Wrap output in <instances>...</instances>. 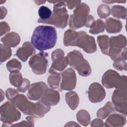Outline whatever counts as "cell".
Here are the masks:
<instances>
[{
  "label": "cell",
  "mask_w": 127,
  "mask_h": 127,
  "mask_svg": "<svg viewBox=\"0 0 127 127\" xmlns=\"http://www.w3.org/2000/svg\"><path fill=\"white\" fill-rule=\"evenodd\" d=\"M57 40V31L51 26L40 25L34 30L31 43L37 50L43 51L53 48Z\"/></svg>",
  "instance_id": "cell-1"
},
{
  "label": "cell",
  "mask_w": 127,
  "mask_h": 127,
  "mask_svg": "<svg viewBox=\"0 0 127 127\" xmlns=\"http://www.w3.org/2000/svg\"><path fill=\"white\" fill-rule=\"evenodd\" d=\"M64 44L65 46H77L87 53H93L97 51L95 39L85 31L76 32L68 29L64 34Z\"/></svg>",
  "instance_id": "cell-2"
},
{
  "label": "cell",
  "mask_w": 127,
  "mask_h": 127,
  "mask_svg": "<svg viewBox=\"0 0 127 127\" xmlns=\"http://www.w3.org/2000/svg\"><path fill=\"white\" fill-rule=\"evenodd\" d=\"M54 3L51 17L47 20H37L38 23L52 24L57 28H64L67 24L68 14L65 8V1H49Z\"/></svg>",
  "instance_id": "cell-3"
},
{
  "label": "cell",
  "mask_w": 127,
  "mask_h": 127,
  "mask_svg": "<svg viewBox=\"0 0 127 127\" xmlns=\"http://www.w3.org/2000/svg\"><path fill=\"white\" fill-rule=\"evenodd\" d=\"M68 65L75 68L82 76H88L91 72L89 63L84 59L82 54L78 51L74 50L68 53L65 57Z\"/></svg>",
  "instance_id": "cell-4"
},
{
  "label": "cell",
  "mask_w": 127,
  "mask_h": 127,
  "mask_svg": "<svg viewBox=\"0 0 127 127\" xmlns=\"http://www.w3.org/2000/svg\"><path fill=\"white\" fill-rule=\"evenodd\" d=\"M89 12V7L86 3L81 2L79 4L73 11V13L70 16L69 27L74 30L85 26Z\"/></svg>",
  "instance_id": "cell-5"
},
{
  "label": "cell",
  "mask_w": 127,
  "mask_h": 127,
  "mask_svg": "<svg viewBox=\"0 0 127 127\" xmlns=\"http://www.w3.org/2000/svg\"><path fill=\"white\" fill-rule=\"evenodd\" d=\"M102 83L107 88H127V76H121L117 71L109 69L103 75Z\"/></svg>",
  "instance_id": "cell-6"
},
{
  "label": "cell",
  "mask_w": 127,
  "mask_h": 127,
  "mask_svg": "<svg viewBox=\"0 0 127 127\" xmlns=\"http://www.w3.org/2000/svg\"><path fill=\"white\" fill-rule=\"evenodd\" d=\"M0 121L4 125L2 127H7L9 124L17 121L21 118V113L17 108L9 101L3 104L0 108Z\"/></svg>",
  "instance_id": "cell-7"
},
{
  "label": "cell",
  "mask_w": 127,
  "mask_h": 127,
  "mask_svg": "<svg viewBox=\"0 0 127 127\" xmlns=\"http://www.w3.org/2000/svg\"><path fill=\"white\" fill-rule=\"evenodd\" d=\"M64 55V52L60 49L53 52L51 54L53 63L49 69V72L51 74L61 75L68 65L67 59Z\"/></svg>",
  "instance_id": "cell-8"
},
{
  "label": "cell",
  "mask_w": 127,
  "mask_h": 127,
  "mask_svg": "<svg viewBox=\"0 0 127 127\" xmlns=\"http://www.w3.org/2000/svg\"><path fill=\"white\" fill-rule=\"evenodd\" d=\"M48 56L47 53L41 52L30 58L29 65L35 74L41 75L46 73L48 63Z\"/></svg>",
  "instance_id": "cell-9"
},
{
  "label": "cell",
  "mask_w": 127,
  "mask_h": 127,
  "mask_svg": "<svg viewBox=\"0 0 127 127\" xmlns=\"http://www.w3.org/2000/svg\"><path fill=\"white\" fill-rule=\"evenodd\" d=\"M126 38L123 35L112 36L110 39V47L108 55L114 61L119 58L123 49L126 48Z\"/></svg>",
  "instance_id": "cell-10"
},
{
  "label": "cell",
  "mask_w": 127,
  "mask_h": 127,
  "mask_svg": "<svg viewBox=\"0 0 127 127\" xmlns=\"http://www.w3.org/2000/svg\"><path fill=\"white\" fill-rule=\"evenodd\" d=\"M127 88L115 89L112 97V100L115 110L125 116H127Z\"/></svg>",
  "instance_id": "cell-11"
},
{
  "label": "cell",
  "mask_w": 127,
  "mask_h": 127,
  "mask_svg": "<svg viewBox=\"0 0 127 127\" xmlns=\"http://www.w3.org/2000/svg\"><path fill=\"white\" fill-rule=\"evenodd\" d=\"M10 102L25 115L34 117L35 104L28 101L25 95L18 94L13 97Z\"/></svg>",
  "instance_id": "cell-12"
},
{
  "label": "cell",
  "mask_w": 127,
  "mask_h": 127,
  "mask_svg": "<svg viewBox=\"0 0 127 127\" xmlns=\"http://www.w3.org/2000/svg\"><path fill=\"white\" fill-rule=\"evenodd\" d=\"M62 82L60 85L61 90L71 91L73 90L76 83V76L74 70L68 68L62 73Z\"/></svg>",
  "instance_id": "cell-13"
},
{
  "label": "cell",
  "mask_w": 127,
  "mask_h": 127,
  "mask_svg": "<svg viewBox=\"0 0 127 127\" xmlns=\"http://www.w3.org/2000/svg\"><path fill=\"white\" fill-rule=\"evenodd\" d=\"M88 98L92 103L100 102L104 100L106 96V92L103 86L97 82L92 83L88 91Z\"/></svg>",
  "instance_id": "cell-14"
},
{
  "label": "cell",
  "mask_w": 127,
  "mask_h": 127,
  "mask_svg": "<svg viewBox=\"0 0 127 127\" xmlns=\"http://www.w3.org/2000/svg\"><path fill=\"white\" fill-rule=\"evenodd\" d=\"M48 88L47 85L44 82L33 83L29 86L27 97L30 100H38L41 99Z\"/></svg>",
  "instance_id": "cell-15"
},
{
  "label": "cell",
  "mask_w": 127,
  "mask_h": 127,
  "mask_svg": "<svg viewBox=\"0 0 127 127\" xmlns=\"http://www.w3.org/2000/svg\"><path fill=\"white\" fill-rule=\"evenodd\" d=\"M35 48L29 42H25L23 44L22 47L19 48L16 52V56L22 62H26L28 58L35 54Z\"/></svg>",
  "instance_id": "cell-16"
},
{
  "label": "cell",
  "mask_w": 127,
  "mask_h": 127,
  "mask_svg": "<svg viewBox=\"0 0 127 127\" xmlns=\"http://www.w3.org/2000/svg\"><path fill=\"white\" fill-rule=\"evenodd\" d=\"M60 99V96L58 91L53 89L48 88L41 98V101L44 104L51 106L58 104Z\"/></svg>",
  "instance_id": "cell-17"
},
{
  "label": "cell",
  "mask_w": 127,
  "mask_h": 127,
  "mask_svg": "<svg viewBox=\"0 0 127 127\" xmlns=\"http://www.w3.org/2000/svg\"><path fill=\"white\" fill-rule=\"evenodd\" d=\"M3 45L10 47H15L17 46L20 42V37L18 34L16 32H12L7 33L0 40Z\"/></svg>",
  "instance_id": "cell-18"
},
{
  "label": "cell",
  "mask_w": 127,
  "mask_h": 127,
  "mask_svg": "<svg viewBox=\"0 0 127 127\" xmlns=\"http://www.w3.org/2000/svg\"><path fill=\"white\" fill-rule=\"evenodd\" d=\"M126 123V117L120 114H113L110 115L106 120L105 126L108 127H122Z\"/></svg>",
  "instance_id": "cell-19"
},
{
  "label": "cell",
  "mask_w": 127,
  "mask_h": 127,
  "mask_svg": "<svg viewBox=\"0 0 127 127\" xmlns=\"http://www.w3.org/2000/svg\"><path fill=\"white\" fill-rule=\"evenodd\" d=\"M105 28L109 33H117L120 32L122 29V23L120 20L108 18L105 20Z\"/></svg>",
  "instance_id": "cell-20"
},
{
  "label": "cell",
  "mask_w": 127,
  "mask_h": 127,
  "mask_svg": "<svg viewBox=\"0 0 127 127\" xmlns=\"http://www.w3.org/2000/svg\"><path fill=\"white\" fill-rule=\"evenodd\" d=\"M116 110L114 105L112 103L109 101L106 103L104 107L99 109L97 113V117L101 119H105L110 114Z\"/></svg>",
  "instance_id": "cell-21"
},
{
  "label": "cell",
  "mask_w": 127,
  "mask_h": 127,
  "mask_svg": "<svg viewBox=\"0 0 127 127\" xmlns=\"http://www.w3.org/2000/svg\"><path fill=\"white\" fill-rule=\"evenodd\" d=\"M65 101L69 108L74 110L77 107L79 99L76 93L73 91H70L65 94Z\"/></svg>",
  "instance_id": "cell-22"
},
{
  "label": "cell",
  "mask_w": 127,
  "mask_h": 127,
  "mask_svg": "<svg viewBox=\"0 0 127 127\" xmlns=\"http://www.w3.org/2000/svg\"><path fill=\"white\" fill-rule=\"evenodd\" d=\"M51 109V106L44 104L41 100L35 104L34 117L42 118L48 113Z\"/></svg>",
  "instance_id": "cell-23"
},
{
  "label": "cell",
  "mask_w": 127,
  "mask_h": 127,
  "mask_svg": "<svg viewBox=\"0 0 127 127\" xmlns=\"http://www.w3.org/2000/svg\"><path fill=\"white\" fill-rule=\"evenodd\" d=\"M97 43L103 54L108 55L110 47V38L107 35H100L97 37Z\"/></svg>",
  "instance_id": "cell-24"
},
{
  "label": "cell",
  "mask_w": 127,
  "mask_h": 127,
  "mask_svg": "<svg viewBox=\"0 0 127 127\" xmlns=\"http://www.w3.org/2000/svg\"><path fill=\"white\" fill-rule=\"evenodd\" d=\"M89 33L92 34H97L104 32L105 28V24L101 19H97L93 21L90 26Z\"/></svg>",
  "instance_id": "cell-25"
},
{
  "label": "cell",
  "mask_w": 127,
  "mask_h": 127,
  "mask_svg": "<svg viewBox=\"0 0 127 127\" xmlns=\"http://www.w3.org/2000/svg\"><path fill=\"white\" fill-rule=\"evenodd\" d=\"M9 78L10 84L17 88L21 86L23 80L22 74L19 71L11 72Z\"/></svg>",
  "instance_id": "cell-26"
},
{
  "label": "cell",
  "mask_w": 127,
  "mask_h": 127,
  "mask_svg": "<svg viewBox=\"0 0 127 127\" xmlns=\"http://www.w3.org/2000/svg\"><path fill=\"white\" fill-rule=\"evenodd\" d=\"M112 15L113 17L117 18L126 19L127 9L121 5H114L111 9Z\"/></svg>",
  "instance_id": "cell-27"
},
{
  "label": "cell",
  "mask_w": 127,
  "mask_h": 127,
  "mask_svg": "<svg viewBox=\"0 0 127 127\" xmlns=\"http://www.w3.org/2000/svg\"><path fill=\"white\" fill-rule=\"evenodd\" d=\"M76 119L79 123L84 126H87L90 123V117L88 112L85 110H81L76 114Z\"/></svg>",
  "instance_id": "cell-28"
},
{
  "label": "cell",
  "mask_w": 127,
  "mask_h": 127,
  "mask_svg": "<svg viewBox=\"0 0 127 127\" xmlns=\"http://www.w3.org/2000/svg\"><path fill=\"white\" fill-rule=\"evenodd\" d=\"M53 12L48 7L46 6L42 5L38 9V15L40 20H47L50 19L52 15Z\"/></svg>",
  "instance_id": "cell-29"
},
{
  "label": "cell",
  "mask_w": 127,
  "mask_h": 127,
  "mask_svg": "<svg viewBox=\"0 0 127 127\" xmlns=\"http://www.w3.org/2000/svg\"><path fill=\"white\" fill-rule=\"evenodd\" d=\"M0 61L1 63L4 62L9 59L11 56V49L2 44L0 45Z\"/></svg>",
  "instance_id": "cell-30"
},
{
  "label": "cell",
  "mask_w": 127,
  "mask_h": 127,
  "mask_svg": "<svg viewBox=\"0 0 127 127\" xmlns=\"http://www.w3.org/2000/svg\"><path fill=\"white\" fill-rule=\"evenodd\" d=\"M61 81V76L57 74H51L48 77L47 82L50 87L52 89H56L59 87Z\"/></svg>",
  "instance_id": "cell-31"
},
{
  "label": "cell",
  "mask_w": 127,
  "mask_h": 127,
  "mask_svg": "<svg viewBox=\"0 0 127 127\" xmlns=\"http://www.w3.org/2000/svg\"><path fill=\"white\" fill-rule=\"evenodd\" d=\"M6 65L7 69L10 72L14 71H19L21 68V63L15 59H13L8 62Z\"/></svg>",
  "instance_id": "cell-32"
},
{
  "label": "cell",
  "mask_w": 127,
  "mask_h": 127,
  "mask_svg": "<svg viewBox=\"0 0 127 127\" xmlns=\"http://www.w3.org/2000/svg\"><path fill=\"white\" fill-rule=\"evenodd\" d=\"M126 60L121 56L114 61L113 66L114 68L119 70H127V63Z\"/></svg>",
  "instance_id": "cell-33"
},
{
  "label": "cell",
  "mask_w": 127,
  "mask_h": 127,
  "mask_svg": "<svg viewBox=\"0 0 127 127\" xmlns=\"http://www.w3.org/2000/svg\"><path fill=\"white\" fill-rule=\"evenodd\" d=\"M97 13L101 18H106L111 13V8L106 4H101L98 7Z\"/></svg>",
  "instance_id": "cell-34"
},
{
  "label": "cell",
  "mask_w": 127,
  "mask_h": 127,
  "mask_svg": "<svg viewBox=\"0 0 127 127\" xmlns=\"http://www.w3.org/2000/svg\"><path fill=\"white\" fill-rule=\"evenodd\" d=\"M26 121H23L20 123H18L17 124L12 125L11 126H32L34 125V117L28 116L26 118Z\"/></svg>",
  "instance_id": "cell-35"
},
{
  "label": "cell",
  "mask_w": 127,
  "mask_h": 127,
  "mask_svg": "<svg viewBox=\"0 0 127 127\" xmlns=\"http://www.w3.org/2000/svg\"><path fill=\"white\" fill-rule=\"evenodd\" d=\"M30 86V81L26 79L23 78V82L21 86L18 88H17V90L21 92H25L29 88Z\"/></svg>",
  "instance_id": "cell-36"
},
{
  "label": "cell",
  "mask_w": 127,
  "mask_h": 127,
  "mask_svg": "<svg viewBox=\"0 0 127 127\" xmlns=\"http://www.w3.org/2000/svg\"><path fill=\"white\" fill-rule=\"evenodd\" d=\"M18 94V91L14 88H8L5 91V95L8 100H11L13 97Z\"/></svg>",
  "instance_id": "cell-37"
},
{
  "label": "cell",
  "mask_w": 127,
  "mask_h": 127,
  "mask_svg": "<svg viewBox=\"0 0 127 127\" xmlns=\"http://www.w3.org/2000/svg\"><path fill=\"white\" fill-rule=\"evenodd\" d=\"M10 27L8 24L5 21L0 22V36H2L7 32H9Z\"/></svg>",
  "instance_id": "cell-38"
},
{
  "label": "cell",
  "mask_w": 127,
  "mask_h": 127,
  "mask_svg": "<svg viewBox=\"0 0 127 127\" xmlns=\"http://www.w3.org/2000/svg\"><path fill=\"white\" fill-rule=\"evenodd\" d=\"M81 3V1H65V5L69 9H72L76 7L79 4Z\"/></svg>",
  "instance_id": "cell-39"
},
{
  "label": "cell",
  "mask_w": 127,
  "mask_h": 127,
  "mask_svg": "<svg viewBox=\"0 0 127 127\" xmlns=\"http://www.w3.org/2000/svg\"><path fill=\"white\" fill-rule=\"evenodd\" d=\"M103 122L102 120V119H96L95 120H94L92 123H91V126L92 127H96V126H103Z\"/></svg>",
  "instance_id": "cell-40"
},
{
  "label": "cell",
  "mask_w": 127,
  "mask_h": 127,
  "mask_svg": "<svg viewBox=\"0 0 127 127\" xmlns=\"http://www.w3.org/2000/svg\"><path fill=\"white\" fill-rule=\"evenodd\" d=\"M7 13V10L5 7L1 6L0 7V18L2 19L4 18Z\"/></svg>",
  "instance_id": "cell-41"
},
{
  "label": "cell",
  "mask_w": 127,
  "mask_h": 127,
  "mask_svg": "<svg viewBox=\"0 0 127 127\" xmlns=\"http://www.w3.org/2000/svg\"><path fill=\"white\" fill-rule=\"evenodd\" d=\"M35 2L37 3V4H38V5H40V4H42L43 3L45 2L46 1H35Z\"/></svg>",
  "instance_id": "cell-42"
}]
</instances>
